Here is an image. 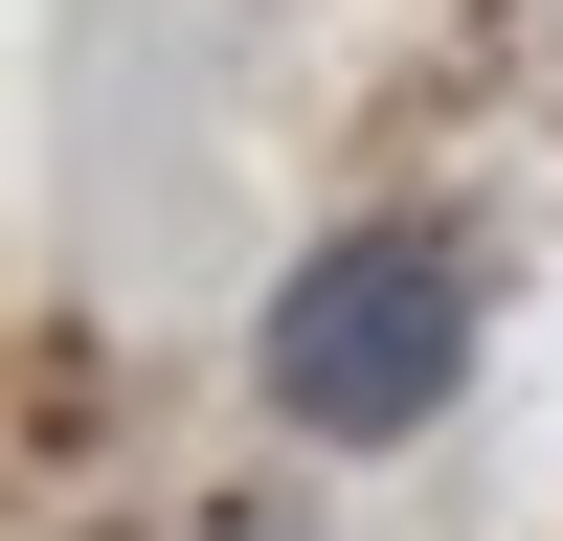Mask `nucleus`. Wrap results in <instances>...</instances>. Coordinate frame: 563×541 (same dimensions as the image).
Listing matches in <instances>:
<instances>
[{
  "label": "nucleus",
  "instance_id": "nucleus-1",
  "mask_svg": "<svg viewBox=\"0 0 563 541\" xmlns=\"http://www.w3.org/2000/svg\"><path fill=\"white\" fill-rule=\"evenodd\" d=\"M249 361H271V429L406 451L474 384V249H451V225H339V249H294V294H271Z\"/></svg>",
  "mask_w": 563,
  "mask_h": 541
},
{
  "label": "nucleus",
  "instance_id": "nucleus-2",
  "mask_svg": "<svg viewBox=\"0 0 563 541\" xmlns=\"http://www.w3.org/2000/svg\"><path fill=\"white\" fill-rule=\"evenodd\" d=\"M225 541H271V519H225Z\"/></svg>",
  "mask_w": 563,
  "mask_h": 541
}]
</instances>
